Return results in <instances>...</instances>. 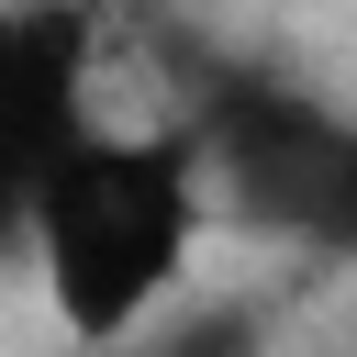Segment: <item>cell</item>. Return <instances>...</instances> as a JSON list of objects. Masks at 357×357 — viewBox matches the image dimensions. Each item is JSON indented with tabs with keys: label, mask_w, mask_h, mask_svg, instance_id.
Masks as SVG:
<instances>
[{
	"label": "cell",
	"mask_w": 357,
	"mask_h": 357,
	"mask_svg": "<svg viewBox=\"0 0 357 357\" xmlns=\"http://www.w3.org/2000/svg\"><path fill=\"white\" fill-rule=\"evenodd\" d=\"M201 212H212V167L190 145V123H89L45 201H33V279H45V312L100 346V357H134L201 279Z\"/></svg>",
	"instance_id": "obj_1"
},
{
	"label": "cell",
	"mask_w": 357,
	"mask_h": 357,
	"mask_svg": "<svg viewBox=\"0 0 357 357\" xmlns=\"http://www.w3.org/2000/svg\"><path fill=\"white\" fill-rule=\"evenodd\" d=\"M212 190H234L268 234L357 257V123L301 89H212L190 123Z\"/></svg>",
	"instance_id": "obj_2"
},
{
	"label": "cell",
	"mask_w": 357,
	"mask_h": 357,
	"mask_svg": "<svg viewBox=\"0 0 357 357\" xmlns=\"http://www.w3.org/2000/svg\"><path fill=\"white\" fill-rule=\"evenodd\" d=\"M89 134L78 100V22H33L0 11V245L33 234V201L56 178V156Z\"/></svg>",
	"instance_id": "obj_3"
},
{
	"label": "cell",
	"mask_w": 357,
	"mask_h": 357,
	"mask_svg": "<svg viewBox=\"0 0 357 357\" xmlns=\"http://www.w3.org/2000/svg\"><path fill=\"white\" fill-rule=\"evenodd\" d=\"M268 346H279L268 301H245V290H190L134 357H268Z\"/></svg>",
	"instance_id": "obj_4"
}]
</instances>
